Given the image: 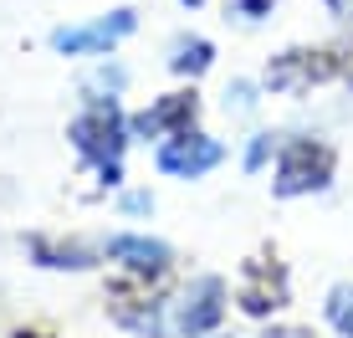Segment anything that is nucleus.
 Wrapping results in <instances>:
<instances>
[{
	"label": "nucleus",
	"mask_w": 353,
	"mask_h": 338,
	"mask_svg": "<svg viewBox=\"0 0 353 338\" xmlns=\"http://www.w3.org/2000/svg\"><path fill=\"white\" fill-rule=\"evenodd\" d=\"M266 154H272V134H256V139H251V149H246V169H261Z\"/></svg>",
	"instance_id": "ddd939ff"
},
{
	"label": "nucleus",
	"mask_w": 353,
	"mask_h": 338,
	"mask_svg": "<svg viewBox=\"0 0 353 338\" xmlns=\"http://www.w3.org/2000/svg\"><path fill=\"white\" fill-rule=\"evenodd\" d=\"M128 210H133V215H139V210H154V200H149V195H128Z\"/></svg>",
	"instance_id": "dca6fc26"
},
{
	"label": "nucleus",
	"mask_w": 353,
	"mask_h": 338,
	"mask_svg": "<svg viewBox=\"0 0 353 338\" xmlns=\"http://www.w3.org/2000/svg\"><path fill=\"white\" fill-rule=\"evenodd\" d=\"M190 6H200V0H190Z\"/></svg>",
	"instance_id": "6ab92c4d"
},
{
	"label": "nucleus",
	"mask_w": 353,
	"mask_h": 338,
	"mask_svg": "<svg viewBox=\"0 0 353 338\" xmlns=\"http://www.w3.org/2000/svg\"><path fill=\"white\" fill-rule=\"evenodd\" d=\"M72 143H77L88 159H97V169H103V179L113 185L118 179V154H123V128H118V108H113V98H97V108L88 118H77L72 123Z\"/></svg>",
	"instance_id": "f257e3e1"
},
{
	"label": "nucleus",
	"mask_w": 353,
	"mask_h": 338,
	"mask_svg": "<svg viewBox=\"0 0 353 338\" xmlns=\"http://www.w3.org/2000/svg\"><path fill=\"white\" fill-rule=\"evenodd\" d=\"M287 303V287H282V272L276 267H251V282L241 287V308L246 312H272V308H282Z\"/></svg>",
	"instance_id": "1a4fd4ad"
},
{
	"label": "nucleus",
	"mask_w": 353,
	"mask_h": 338,
	"mask_svg": "<svg viewBox=\"0 0 353 338\" xmlns=\"http://www.w3.org/2000/svg\"><path fill=\"white\" fill-rule=\"evenodd\" d=\"M194 113H200V98H194V92H169V98H159L154 108H143V113L133 118V134L159 139L169 128H190Z\"/></svg>",
	"instance_id": "0eeeda50"
},
{
	"label": "nucleus",
	"mask_w": 353,
	"mask_h": 338,
	"mask_svg": "<svg viewBox=\"0 0 353 338\" xmlns=\"http://www.w3.org/2000/svg\"><path fill=\"white\" fill-rule=\"evenodd\" d=\"M16 338H46V333H16Z\"/></svg>",
	"instance_id": "a211bd4d"
},
{
	"label": "nucleus",
	"mask_w": 353,
	"mask_h": 338,
	"mask_svg": "<svg viewBox=\"0 0 353 338\" xmlns=\"http://www.w3.org/2000/svg\"><path fill=\"white\" fill-rule=\"evenodd\" d=\"M133 31V10H113V16L92 21V26H72V31H57L52 46L57 52H108L113 41H123V36Z\"/></svg>",
	"instance_id": "39448f33"
},
{
	"label": "nucleus",
	"mask_w": 353,
	"mask_h": 338,
	"mask_svg": "<svg viewBox=\"0 0 353 338\" xmlns=\"http://www.w3.org/2000/svg\"><path fill=\"white\" fill-rule=\"evenodd\" d=\"M327 318H333V328L353 338V287H333V297H327Z\"/></svg>",
	"instance_id": "f8f14e48"
},
{
	"label": "nucleus",
	"mask_w": 353,
	"mask_h": 338,
	"mask_svg": "<svg viewBox=\"0 0 353 338\" xmlns=\"http://www.w3.org/2000/svg\"><path fill=\"white\" fill-rule=\"evenodd\" d=\"M108 257L123 261V267L139 272V277H164V267H169V251L149 236H113L108 241Z\"/></svg>",
	"instance_id": "6e6552de"
},
{
	"label": "nucleus",
	"mask_w": 353,
	"mask_h": 338,
	"mask_svg": "<svg viewBox=\"0 0 353 338\" xmlns=\"http://www.w3.org/2000/svg\"><path fill=\"white\" fill-rule=\"evenodd\" d=\"M31 251L46 261V267H92V257L82 246H52V241H36Z\"/></svg>",
	"instance_id": "9b49d317"
},
{
	"label": "nucleus",
	"mask_w": 353,
	"mask_h": 338,
	"mask_svg": "<svg viewBox=\"0 0 353 338\" xmlns=\"http://www.w3.org/2000/svg\"><path fill=\"white\" fill-rule=\"evenodd\" d=\"M266 338H312V333H302V328H272Z\"/></svg>",
	"instance_id": "f3484780"
},
{
	"label": "nucleus",
	"mask_w": 353,
	"mask_h": 338,
	"mask_svg": "<svg viewBox=\"0 0 353 338\" xmlns=\"http://www.w3.org/2000/svg\"><path fill=\"white\" fill-rule=\"evenodd\" d=\"M225 98H236V108H251V103H256V98H251V88H246V82H236V88H230Z\"/></svg>",
	"instance_id": "2eb2a0df"
},
{
	"label": "nucleus",
	"mask_w": 353,
	"mask_h": 338,
	"mask_svg": "<svg viewBox=\"0 0 353 338\" xmlns=\"http://www.w3.org/2000/svg\"><path fill=\"white\" fill-rule=\"evenodd\" d=\"M210 41H200V36H194V41H179L174 46V57H169V67L179 72V77H200L205 67H210Z\"/></svg>",
	"instance_id": "9d476101"
},
{
	"label": "nucleus",
	"mask_w": 353,
	"mask_h": 338,
	"mask_svg": "<svg viewBox=\"0 0 353 338\" xmlns=\"http://www.w3.org/2000/svg\"><path fill=\"white\" fill-rule=\"evenodd\" d=\"M215 164H221V143L205 139V134H179L159 149V169L164 175H179V179H194Z\"/></svg>",
	"instance_id": "20e7f679"
},
{
	"label": "nucleus",
	"mask_w": 353,
	"mask_h": 338,
	"mask_svg": "<svg viewBox=\"0 0 353 338\" xmlns=\"http://www.w3.org/2000/svg\"><path fill=\"white\" fill-rule=\"evenodd\" d=\"M327 175H333V149L323 143H287L282 169H276V195H307V190H323Z\"/></svg>",
	"instance_id": "f03ea898"
},
{
	"label": "nucleus",
	"mask_w": 353,
	"mask_h": 338,
	"mask_svg": "<svg viewBox=\"0 0 353 338\" xmlns=\"http://www.w3.org/2000/svg\"><path fill=\"white\" fill-rule=\"evenodd\" d=\"M241 6V16H266V10H272V0H236Z\"/></svg>",
	"instance_id": "4468645a"
},
{
	"label": "nucleus",
	"mask_w": 353,
	"mask_h": 338,
	"mask_svg": "<svg viewBox=\"0 0 353 338\" xmlns=\"http://www.w3.org/2000/svg\"><path fill=\"white\" fill-rule=\"evenodd\" d=\"M338 67H343V62H338V52H287V57H276V62H272L266 82H272V88H297V82L333 77Z\"/></svg>",
	"instance_id": "423d86ee"
},
{
	"label": "nucleus",
	"mask_w": 353,
	"mask_h": 338,
	"mask_svg": "<svg viewBox=\"0 0 353 338\" xmlns=\"http://www.w3.org/2000/svg\"><path fill=\"white\" fill-rule=\"evenodd\" d=\"M221 318H225V282L221 277H200V282L185 292V303H179V333L200 338V333H210Z\"/></svg>",
	"instance_id": "7ed1b4c3"
}]
</instances>
